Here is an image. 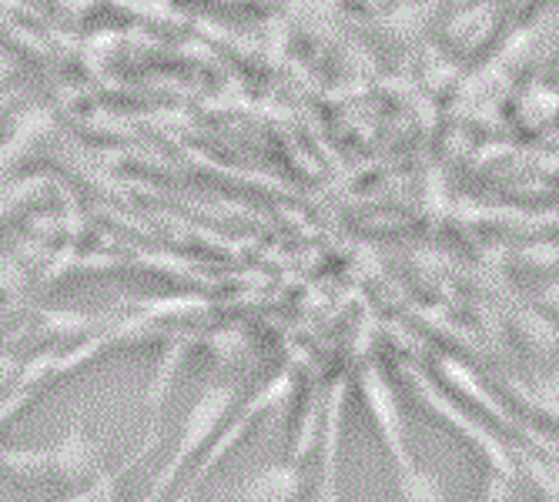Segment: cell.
<instances>
[{
	"label": "cell",
	"mask_w": 559,
	"mask_h": 502,
	"mask_svg": "<svg viewBox=\"0 0 559 502\" xmlns=\"http://www.w3.org/2000/svg\"><path fill=\"white\" fill-rule=\"evenodd\" d=\"M238 395H241V389L235 382L205 385V392H201L191 402L188 416L181 419V429H178V439H175V449H171L168 463L162 466V473L155 476V482L147 486L144 495L158 499V502H168L171 499V489L178 486V479L185 476V469L194 466V459L209 449V442L218 435V429L235 413Z\"/></svg>",
	"instance_id": "1"
},
{
	"label": "cell",
	"mask_w": 559,
	"mask_h": 502,
	"mask_svg": "<svg viewBox=\"0 0 559 502\" xmlns=\"http://www.w3.org/2000/svg\"><path fill=\"white\" fill-rule=\"evenodd\" d=\"M288 392H292L288 375H278V379L265 382L255 395H251V398L245 402L241 409H235V413L228 416V422L218 429V435L209 442V449L194 459V466H191L188 479L181 482L178 495H171L168 502H194L198 492L205 489V482L215 476V469H218V466L231 456V452L238 449V442L251 432V426L259 422V416L269 413L272 406H282V402L288 398Z\"/></svg>",
	"instance_id": "2"
},
{
	"label": "cell",
	"mask_w": 559,
	"mask_h": 502,
	"mask_svg": "<svg viewBox=\"0 0 559 502\" xmlns=\"http://www.w3.org/2000/svg\"><path fill=\"white\" fill-rule=\"evenodd\" d=\"M47 449H50V476H58L61 482H91L105 469V456H108L105 442L94 439L84 429V422H71L68 432Z\"/></svg>",
	"instance_id": "3"
},
{
	"label": "cell",
	"mask_w": 559,
	"mask_h": 502,
	"mask_svg": "<svg viewBox=\"0 0 559 502\" xmlns=\"http://www.w3.org/2000/svg\"><path fill=\"white\" fill-rule=\"evenodd\" d=\"M305 476L298 463H272L251 473L241 486H235L222 502H298Z\"/></svg>",
	"instance_id": "4"
},
{
	"label": "cell",
	"mask_w": 559,
	"mask_h": 502,
	"mask_svg": "<svg viewBox=\"0 0 559 502\" xmlns=\"http://www.w3.org/2000/svg\"><path fill=\"white\" fill-rule=\"evenodd\" d=\"M362 392H366V402L372 409V419H376V429L382 432L385 445L392 456L402 463V469H409V452H405V432H402V416H399V402H395V392L389 389V382L382 379L379 369H366L362 372Z\"/></svg>",
	"instance_id": "5"
},
{
	"label": "cell",
	"mask_w": 559,
	"mask_h": 502,
	"mask_svg": "<svg viewBox=\"0 0 559 502\" xmlns=\"http://www.w3.org/2000/svg\"><path fill=\"white\" fill-rule=\"evenodd\" d=\"M158 445H162V422H155V426L147 429L144 442H141L138 449L128 452L124 463H118V466H111V469L105 466V469H100V473L91 479V486H94V499H91V502H121V482H124V476H128L138 463H144Z\"/></svg>",
	"instance_id": "6"
},
{
	"label": "cell",
	"mask_w": 559,
	"mask_h": 502,
	"mask_svg": "<svg viewBox=\"0 0 559 502\" xmlns=\"http://www.w3.org/2000/svg\"><path fill=\"white\" fill-rule=\"evenodd\" d=\"M342 413H345V382H335L325 413H322V479L338 482V445H342Z\"/></svg>",
	"instance_id": "7"
},
{
	"label": "cell",
	"mask_w": 559,
	"mask_h": 502,
	"mask_svg": "<svg viewBox=\"0 0 559 502\" xmlns=\"http://www.w3.org/2000/svg\"><path fill=\"white\" fill-rule=\"evenodd\" d=\"M188 345H191V338H181V335H175V338L168 342L165 356H162V362H158V372H155V382L147 385V409H151V413L165 409V402L171 398L175 379H178V372H181V366H185V359H188Z\"/></svg>",
	"instance_id": "8"
},
{
	"label": "cell",
	"mask_w": 559,
	"mask_h": 502,
	"mask_svg": "<svg viewBox=\"0 0 559 502\" xmlns=\"http://www.w3.org/2000/svg\"><path fill=\"white\" fill-rule=\"evenodd\" d=\"M0 473L17 479L50 476V449L47 445H0Z\"/></svg>",
	"instance_id": "9"
},
{
	"label": "cell",
	"mask_w": 559,
	"mask_h": 502,
	"mask_svg": "<svg viewBox=\"0 0 559 502\" xmlns=\"http://www.w3.org/2000/svg\"><path fill=\"white\" fill-rule=\"evenodd\" d=\"M322 409H325V402L319 395H312L309 406H305V413H301V419H298V429H295L292 463H301L305 456H312V449L319 445V439H322Z\"/></svg>",
	"instance_id": "10"
},
{
	"label": "cell",
	"mask_w": 559,
	"mask_h": 502,
	"mask_svg": "<svg viewBox=\"0 0 559 502\" xmlns=\"http://www.w3.org/2000/svg\"><path fill=\"white\" fill-rule=\"evenodd\" d=\"M399 499L402 502H442V489L429 473L409 466L399 476Z\"/></svg>",
	"instance_id": "11"
},
{
	"label": "cell",
	"mask_w": 559,
	"mask_h": 502,
	"mask_svg": "<svg viewBox=\"0 0 559 502\" xmlns=\"http://www.w3.org/2000/svg\"><path fill=\"white\" fill-rule=\"evenodd\" d=\"M58 356H61V348H44V351H37L34 359H27V362L21 366V375H17V382H14V389H31V392H34L40 382L50 379Z\"/></svg>",
	"instance_id": "12"
},
{
	"label": "cell",
	"mask_w": 559,
	"mask_h": 502,
	"mask_svg": "<svg viewBox=\"0 0 559 502\" xmlns=\"http://www.w3.org/2000/svg\"><path fill=\"white\" fill-rule=\"evenodd\" d=\"M31 398H34L31 389H8L4 395H0V429H4V426L27 406Z\"/></svg>",
	"instance_id": "13"
},
{
	"label": "cell",
	"mask_w": 559,
	"mask_h": 502,
	"mask_svg": "<svg viewBox=\"0 0 559 502\" xmlns=\"http://www.w3.org/2000/svg\"><path fill=\"white\" fill-rule=\"evenodd\" d=\"M21 375V362L14 356H4V362H0V385H14Z\"/></svg>",
	"instance_id": "14"
},
{
	"label": "cell",
	"mask_w": 559,
	"mask_h": 502,
	"mask_svg": "<svg viewBox=\"0 0 559 502\" xmlns=\"http://www.w3.org/2000/svg\"><path fill=\"white\" fill-rule=\"evenodd\" d=\"M316 502H345V499H342V492H338V482H325V479H319Z\"/></svg>",
	"instance_id": "15"
},
{
	"label": "cell",
	"mask_w": 559,
	"mask_h": 502,
	"mask_svg": "<svg viewBox=\"0 0 559 502\" xmlns=\"http://www.w3.org/2000/svg\"><path fill=\"white\" fill-rule=\"evenodd\" d=\"M94 499V486L87 482L84 489H78V492H71L68 499H61V502H91Z\"/></svg>",
	"instance_id": "16"
}]
</instances>
